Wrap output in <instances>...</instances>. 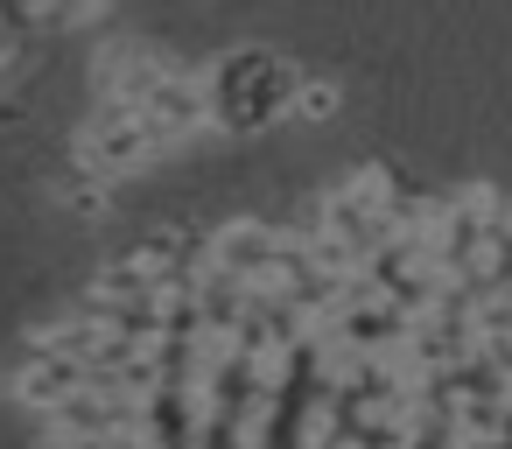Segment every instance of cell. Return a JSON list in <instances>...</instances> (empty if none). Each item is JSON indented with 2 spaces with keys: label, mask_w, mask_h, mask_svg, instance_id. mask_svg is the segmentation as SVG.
Instances as JSON below:
<instances>
[{
  "label": "cell",
  "mask_w": 512,
  "mask_h": 449,
  "mask_svg": "<svg viewBox=\"0 0 512 449\" xmlns=\"http://www.w3.org/2000/svg\"><path fill=\"white\" fill-rule=\"evenodd\" d=\"M134 113L148 120V134H155V148H183V141H197L204 127H211V106H204V78H190V71H162L141 99H134Z\"/></svg>",
  "instance_id": "obj_5"
},
{
  "label": "cell",
  "mask_w": 512,
  "mask_h": 449,
  "mask_svg": "<svg viewBox=\"0 0 512 449\" xmlns=\"http://www.w3.org/2000/svg\"><path fill=\"white\" fill-rule=\"evenodd\" d=\"M134 414H141V400L134 393H113V386H78L64 407H50L43 421H50V442H99V435H127L134 428Z\"/></svg>",
  "instance_id": "obj_8"
},
{
  "label": "cell",
  "mask_w": 512,
  "mask_h": 449,
  "mask_svg": "<svg viewBox=\"0 0 512 449\" xmlns=\"http://www.w3.org/2000/svg\"><path fill=\"white\" fill-rule=\"evenodd\" d=\"M162 71H176L162 50H148V43H113V50H99V64H92V78H99V99H113V106H134Z\"/></svg>",
  "instance_id": "obj_9"
},
{
  "label": "cell",
  "mask_w": 512,
  "mask_h": 449,
  "mask_svg": "<svg viewBox=\"0 0 512 449\" xmlns=\"http://www.w3.org/2000/svg\"><path fill=\"white\" fill-rule=\"evenodd\" d=\"M197 449H253V421L204 407V421H197Z\"/></svg>",
  "instance_id": "obj_12"
},
{
  "label": "cell",
  "mask_w": 512,
  "mask_h": 449,
  "mask_svg": "<svg viewBox=\"0 0 512 449\" xmlns=\"http://www.w3.org/2000/svg\"><path fill=\"white\" fill-rule=\"evenodd\" d=\"M491 232H498V239L512 246V197H498V218H491Z\"/></svg>",
  "instance_id": "obj_16"
},
{
  "label": "cell",
  "mask_w": 512,
  "mask_h": 449,
  "mask_svg": "<svg viewBox=\"0 0 512 449\" xmlns=\"http://www.w3.org/2000/svg\"><path fill=\"white\" fill-rule=\"evenodd\" d=\"M57 449H148V442L127 428V435H99V442H57Z\"/></svg>",
  "instance_id": "obj_15"
},
{
  "label": "cell",
  "mask_w": 512,
  "mask_h": 449,
  "mask_svg": "<svg viewBox=\"0 0 512 449\" xmlns=\"http://www.w3.org/2000/svg\"><path fill=\"white\" fill-rule=\"evenodd\" d=\"M162 148H155V134H148V120L134 113V106H113V99H99V113L78 127V169H92L99 183H120V176H134V169H148Z\"/></svg>",
  "instance_id": "obj_2"
},
{
  "label": "cell",
  "mask_w": 512,
  "mask_h": 449,
  "mask_svg": "<svg viewBox=\"0 0 512 449\" xmlns=\"http://www.w3.org/2000/svg\"><path fill=\"white\" fill-rule=\"evenodd\" d=\"M85 379H92V372H85L78 358H64L50 337H36V344L15 358V372H8V400H22L29 414H50V407H64Z\"/></svg>",
  "instance_id": "obj_7"
},
{
  "label": "cell",
  "mask_w": 512,
  "mask_h": 449,
  "mask_svg": "<svg viewBox=\"0 0 512 449\" xmlns=\"http://www.w3.org/2000/svg\"><path fill=\"white\" fill-rule=\"evenodd\" d=\"M106 8H113V0H64V15H57V22H99Z\"/></svg>",
  "instance_id": "obj_14"
},
{
  "label": "cell",
  "mask_w": 512,
  "mask_h": 449,
  "mask_svg": "<svg viewBox=\"0 0 512 449\" xmlns=\"http://www.w3.org/2000/svg\"><path fill=\"white\" fill-rule=\"evenodd\" d=\"M8 50H15V43H8V36H0V71H8Z\"/></svg>",
  "instance_id": "obj_18"
},
{
  "label": "cell",
  "mask_w": 512,
  "mask_h": 449,
  "mask_svg": "<svg viewBox=\"0 0 512 449\" xmlns=\"http://www.w3.org/2000/svg\"><path fill=\"white\" fill-rule=\"evenodd\" d=\"M337 106H344V92L330 78H302L295 85V120H337Z\"/></svg>",
  "instance_id": "obj_13"
},
{
  "label": "cell",
  "mask_w": 512,
  "mask_h": 449,
  "mask_svg": "<svg viewBox=\"0 0 512 449\" xmlns=\"http://www.w3.org/2000/svg\"><path fill=\"white\" fill-rule=\"evenodd\" d=\"M456 449H498V442H484V435H463V442H456Z\"/></svg>",
  "instance_id": "obj_17"
},
{
  "label": "cell",
  "mask_w": 512,
  "mask_h": 449,
  "mask_svg": "<svg viewBox=\"0 0 512 449\" xmlns=\"http://www.w3.org/2000/svg\"><path fill=\"white\" fill-rule=\"evenodd\" d=\"M295 85H302V71L288 57H274V50H225L204 71L211 127H225V134H267L274 120H295Z\"/></svg>",
  "instance_id": "obj_1"
},
{
  "label": "cell",
  "mask_w": 512,
  "mask_h": 449,
  "mask_svg": "<svg viewBox=\"0 0 512 449\" xmlns=\"http://www.w3.org/2000/svg\"><path fill=\"white\" fill-rule=\"evenodd\" d=\"M281 246H288V232H281V225L232 218V225H218V232H211V267H225V274H232V281H246V288H274Z\"/></svg>",
  "instance_id": "obj_6"
},
{
  "label": "cell",
  "mask_w": 512,
  "mask_h": 449,
  "mask_svg": "<svg viewBox=\"0 0 512 449\" xmlns=\"http://www.w3.org/2000/svg\"><path fill=\"white\" fill-rule=\"evenodd\" d=\"M330 351H351V358H400L407 351V337H414V316L407 309H393L386 295H372L365 281L344 295V309L316 330Z\"/></svg>",
  "instance_id": "obj_3"
},
{
  "label": "cell",
  "mask_w": 512,
  "mask_h": 449,
  "mask_svg": "<svg viewBox=\"0 0 512 449\" xmlns=\"http://www.w3.org/2000/svg\"><path fill=\"white\" fill-rule=\"evenodd\" d=\"M190 302H197V316H204V330H211V337H232V330H239V316H246V302H253V288L204 260V274L190 281Z\"/></svg>",
  "instance_id": "obj_10"
},
{
  "label": "cell",
  "mask_w": 512,
  "mask_h": 449,
  "mask_svg": "<svg viewBox=\"0 0 512 449\" xmlns=\"http://www.w3.org/2000/svg\"><path fill=\"white\" fill-rule=\"evenodd\" d=\"M358 281H365L372 295H386L393 309H407V316H421V309L442 295V274L428 267V246H421V239H407V232H393V239L358 267Z\"/></svg>",
  "instance_id": "obj_4"
},
{
  "label": "cell",
  "mask_w": 512,
  "mask_h": 449,
  "mask_svg": "<svg viewBox=\"0 0 512 449\" xmlns=\"http://www.w3.org/2000/svg\"><path fill=\"white\" fill-rule=\"evenodd\" d=\"M505 386H512V372H505Z\"/></svg>",
  "instance_id": "obj_19"
},
{
  "label": "cell",
  "mask_w": 512,
  "mask_h": 449,
  "mask_svg": "<svg viewBox=\"0 0 512 449\" xmlns=\"http://www.w3.org/2000/svg\"><path fill=\"white\" fill-rule=\"evenodd\" d=\"M148 295H162V274H155L141 253L106 260V267H99V281H92V302H148Z\"/></svg>",
  "instance_id": "obj_11"
}]
</instances>
